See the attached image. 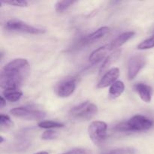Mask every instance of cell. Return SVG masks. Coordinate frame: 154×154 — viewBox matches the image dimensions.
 Instances as JSON below:
<instances>
[{
    "label": "cell",
    "mask_w": 154,
    "mask_h": 154,
    "mask_svg": "<svg viewBox=\"0 0 154 154\" xmlns=\"http://www.w3.org/2000/svg\"><path fill=\"white\" fill-rule=\"evenodd\" d=\"M29 72V64L25 59H15L3 67L0 73V87L5 90H17Z\"/></svg>",
    "instance_id": "6da1fadb"
},
{
    "label": "cell",
    "mask_w": 154,
    "mask_h": 154,
    "mask_svg": "<svg viewBox=\"0 0 154 154\" xmlns=\"http://www.w3.org/2000/svg\"><path fill=\"white\" fill-rule=\"evenodd\" d=\"M153 122L150 119L142 115H135L126 123H121L114 128L118 132H142L150 129Z\"/></svg>",
    "instance_id": "7a4b0ae2"
},
{
    "label": "cell",
    "mask_w": 154,
    "mask_h": 154,
    "mask_svg": "<svg viewBox=\"0 0 154 154\" xmlns=\"http://www.w3.org/2000/svg\"><path fill=\"white\" fill-rule=\"evenodd\" d=\"M98 108L95 104L90 101H86L76 106L73 107L70 111V114L75 119L88 120L92 118L97 113Z\"/></svg>",
    "instance_id": "3957f363"
},
{
    "label": "cell",
    "mask_w": 154,
    "mask_h": 154,
    "mask_svg": "<svg viewBox=\"0 0 154 154\" xmlns=\"http://www.w3.org/2000/svg\"><path fill=\"white\" fill-rule=\"evenodd\" d=\"M108 126L105 122L94 121L88 127L89 137L96 145H101L107 137Z\"/></svg>",
    "instance_id": "277c9868"
},
{
    "label": "cell",
    "mask_w": 154,
    "mask_h": 154,
    "mask_svg": "<svg viewBox=\"0 0 154 154\" xmlns=\"http://www.w3.org/2000/svg\"><path fill=\"white\" fill-rule=\"evenodd\" d=\"M11 114L20 119L27 120H42L45 117L46 114L41 110L28 107H17L10 111Z\"/></svg>",
    "instance_id": "5b68a950"
},
{
    "label": "cell",
    "mask_w": 154,
    "mask_h": 154,
    "mask_svg": "<svg viewBox=\"0 0 154 154\" xmlns=\"http://www.w3.org/2000/svg\"><path fill=\"white\" fill-rule=\"evenodd\" d=\"M5 28L10 31L21 32L29 33V34H42L45 32V29L42 28H38L29 24L24 23L19 20L12 19L6 23Z\"/></svg>",
    "instance_id": "8992f818"
},
{
    "label": "cell",
    "mask_w": 154,
    "mask_h": 154,
    "mask_svg": "<svg viewBox=\"0 0 154 154\" xmlns=\"http://www.w3.org/2000/svg\"><path fill=\"white\" fill-rule=\"evenodd\" d=\"M76 88V80L72 77H68L62 80L57 85L55 92L59 97L66 98L72 94Z\"/></svg>",
    "instance_id": "52a82bcc"
},
{
    "label": "cell",
    "mask_w": 154,
    "mask_h": 154,
    "mask_svg": "<svg viewBox=\"0 0 154 154\" xmlns=\"http://www.w3.org/2000/svg\"><path fill=\"white\" fill-rule=\"evenodd\" d=\"M146 59L144 56L136 54L132 56L129 61L128 64V78L129 81L133 80L140 71L145 66Z\"/></svg>",
    "instance_id": "ba28073f"
},
{
    "label": "cell",
    "mask_w": 154,
    "mask_h": 154,
    "mask_svg": "<svg viewBox=\"0 0 154 154\" xmlns=\"http://www.w3.org/2000/svg\"><path fill=\"white\" fill-rule=\"evenodd\" d=\"M119 75H120V70L118 68H112L102 76L99 82L98 83L97 87L99 89H103L108 87V86L112 85L114 83L116 82L117 79L119 78Z\"/></svg>",
    "instance_id": "9c48e42d"
},
{
    "label": "cell",
    "mask_w": 154,
    "mask_h": 154,
    "mask_svg": "<svg viewBox=\"0 0 154 154\" xmlns=\"http://www.w3.org/2000/svg\"><path fill=\"white\" fill-rule=\"evenodd\" d=\"M112 50H114V48L111 46V43L104 45V46L100 47V48L95 50L94 51H93V52L91 53L90 57H89V60H90L92 63H94V64L95 63H99V62L104 60V58H105Z\"/></svg>",
    "instance_id": "30bf717a"
},
{
    "label": "cell",
    "mask_w": 154,
    "mask_h": 154,
    "mask_svg": "<svg viewBox=\"0 0 154 154\" xmlns=\"http://www.w3.org/2000/svg\"><path fill=\"white\" fill-rule=\"evenodd\" d=\"M135 90L139 95L141 100L149 103L152 99V88L150 86L143 83H139L135 86Z\"/></svg>",
    "instance_id": "8fae6325"
},
{
    "label": "cell",
    "mask_w": 154,
    "mask_h": 154,
    "mask_svg": "<svg viewBox=\"0 0 154 154\" xmlns=\"http://www.w3.org/2000/svg\"><path fill=\"white\" fill-rule=\"evenodd\" d=\"M108 32H109V28H108V27H101V28L98 29L96 31L93 32V33H91V34L87 35L86 38H83L82 40L79 42V44H81V45H85V44L87 43H90V42H94V41L98 40V39L102 38H103Z\"/></svg>",
    "instance_id": "7c38bea8"
},
{
    "label": "cell",
    "mask_w": 154,
    "mask_h": 154,
    "mask_svg": "<svg viewBox=\"0 0 154 154\" xmlns=\"http://www.w3.org/2000/svg\"><path fill=\"white\" fill-rule=\"evenodd\" d=\"M121 54V51L120 49H117L114 51H113L112 53L109 54L108 57H106L105 60H104L103 63H102V66L99 69V73L102 74L105 71H106L108 69V68H109L117 59L119 58V57L120 56Z\"/></svg>",
    "instance_id": "4fadbf2b"
},
{
    "label": "cell",
    "mask_w": 154,
    "mask_h": 154,
    "mask_svg": "<svg viewBox=\"0 0 154 154\" xmlns=\"http://www.w3.org/2000/svg\"><path fill=\"white\" fill-rule=\"evenodd\" d=\"M135 33L134 32H126L123 33V34L120 35L118 37L116 38L113 42H111V45L112 46V48H117L119 47L122 46L123 44L126 43V42L129 40L130 38H132L134 35H135Z\"/></svg>",
    "instance_id": "5bb4252c"
},
{
    "label": "cell",
    "mask_w": 154,
    "mask_h": 154,
    "mask_svg": "<svg viewBox=\"0 0 154 154\" xmlns=\"http://www.w3.org/2000/svg\"><path fill=\"white\" fill-rule=\"evenodd\" d=\"M125 90V85L123 82L120 81H116L111 86L109 89V96L112 99H117L121 96Z\"/></svg>",
    "instance_id": "9a60e30c"
},
{
    "label": "cell",
    "mask_w": 154,
    "mask_h": 154,
    "mask_svg": "<svg viewBox=\"0 0 154 154\" xmlns=\"http://www.w3.org/2000/svg\"><path fill=\"white\" fill-rule=\"evenodd\" d=\"M3 95L5 100L9 102H14L20 100L23 96L22 91L19 90H5L3 92Z\"/></svg>",
    "instance_id": "2e32d148"
},
{
    "label": "cell",
    "mask_w": 154,
    "mask_h": 154,
    "mask_svg": "<svg viewBox=\"0 0 154 154\" xmlns=\"http://www.w3.org/2000/svg\"><path fill=\"white\" fill-rule=\"evenodd\" d=\"M38 126L42 129H57V128H63L65 125L63 123L57 121H53V120H47V121H42L38 123Z\"/></svg>",
    "instance_id": "e0dca14e"
},
{
    "label": "cell",
    "mask_w": 154,
    "mask_h": 154,
    "mask_svg": "<svg viewBox=\"0 0 154 154\" xmlns=\"http://www.w3.org/2000/svg\"><path fill=\"white\" fill-rule=\"evenodd\" d=\"M76 2L75 1H69V0H64V1H59L56 4L55 8L57 12H63L67 10L68 8L73 5Z\"/></svg>",
    "instance_id": "ac0fdd59"
},
{
    "label": "cell",
    "mask_w": 154,
    "mask_h": 154,
    "mask_svg": "<svg viewBox=\"0 0 154 154\" xmlns=\"http://www.w3.org/2000/svg\"><path fill=\"white\" fill-rule=\"evenodd\" d=\"M153 48H154V34L138 45V50H148Z\"/></svg>",
    "instance_id": "d6986e66"
},
{
    "label": "cell",
    "mask_w": 154,
    "mask_h": 154,
    "mask_svg": "<svg viewBox=\"0 0 154 154\" xmlns=\"http://www.w3.org/2000/svg\"><path fill=\"white\" fill-rule=\"evenodd\" d=\"M14 123L11 121V120L10 119V117L8 115H5V114H2L0 115V126H1L2 129L3 128H11V126H13Z\"/></svg>",
    "instance_id": "ffe728a7"
},
{
    "label": "cell",
    "mask_w": 154,
    "mask_h": 154,
    "mask_svg": "<svg viewBox=\"0 0 154 154\" xmlns=\"http://www.w3.org/2000/svg\"><path fill=\"white\" fill-rule=\"evenodd\" d=\"M57 132L52 130V129H48L45 131L42 135V139L43 140H53L57 137Z\"/></svg>",
    "instance_id": "44dd1931"
},
{
    "label": "cell",
    "mask_w": 154,
    "mask_h": 154,
    "mask_svg": "<svg viewBox=\"0 0 154 154\" xmlns=\"http://www.w3.org/2000/svg\"><path fill=\"white\" fill-rule=\"evenodd\" d=\"M2 2L16 7H26L28 5V2L23 0H8V1H2Z\"/></svg>",
    "instance_id": "7402d4cb"
},
{
    "label": "cell",
    "mask_w": 154,
    "mask_h": 154,
    "mask_svg": "<svg viewBox=\"0 0 154 154\" xmlns=\"http://www.w3.org/2000/svg\"><path fill=\"white\" fill-rule=\"evenodd\" d=\"M63 154H91V152L88 150H86V149L76 148L69 150V151Z\"/></svg>",
    "instance_id": "603a6c76"
},
{
    "label": "cell",
    "mask_w": 154,
    "mask_h": 154,
    "mask_svg": "<svg viewBox=\"0 0 154 154\" xmlns=\"http://www.w3.org/2000/svg\"><path fill=\"white\" fill-rule=\"evenodd\" d=\"M105 154H126V152L123 150H115Z\"/></svg>",
    "instance_id": "cb8c5ba5"
},
{
    "label": "cell",
    "mask_w": 154,
    "mask_h": 154,
    "mask_svg": "<svg viewBox=\"0 0 154 154\" xmlns=\"http://www.w3.org/2000/svg\"><path fill=\"white\" fill-rule=\"evenodd\" d=\"M0 99H1V102H0V108H2L3 107L5 106V105L6 104V100L4 99V97H3V96H1V97H0Z\"/></svg>",
    "instance_id": "d4e9b609"
},
{
    "label": "cell",
    "mask_w": 154,
    "mask_h": 154,
    "mask_svg": "<svg viewBox=\"0 0 154 154\" xmlns=\"http://www.w3.org/2000/svg\"><path fill=\"white\" fill-rule=\"evenodd\" d=\"M35 154H49V153L46 151H41V152H38V153H36Z\"/></svg>",
    "instance_id": "484cf974"
},
{
    "label": "cell",
    "mask_w": 154,
    "mask_h": 154,
    "mask_svg": "<svg viewBox=\"0 0 154 154\" xmlns=\"http://www.w3.org/2000/svg\"><path fill=\"white\" fill-rule=\"evenodd\" d=\"M1 141H0V143H1V144H2V142H3V141H4V139H3V137H2L1 136Z\"/></svg>",
    "instance_id": "4316f807"
}]
</instances>
